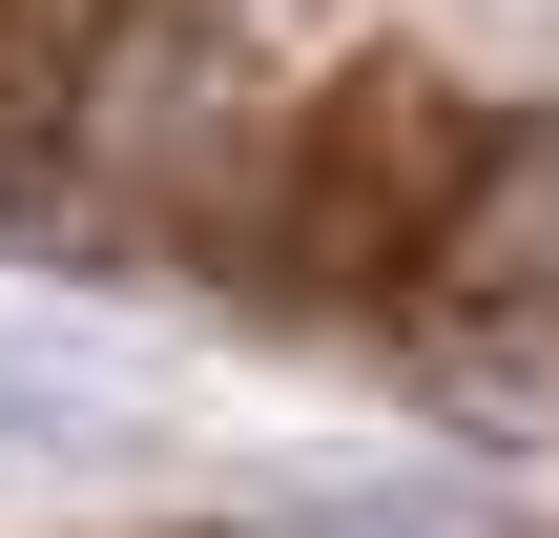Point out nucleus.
Returning <instances> with one entry per match:
<instances>
[{
    "instance_id": "nucleus-1",
    "label": "nucleus",
    "mask_w": 559,
    "mask_h": 538,
    "mask_svg": "<svg viewBox=\"0 0 559 538\" xmlns=\"http://www.w3.org/2000/svg\"><path fill=\"white\" fill-rule=\"evenodd\" d=\"M124 538H519V518H436V498H290V518H124Z\"/></svg>"
}]
</instances>
